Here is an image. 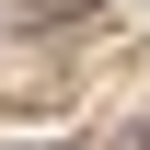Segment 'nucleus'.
<instances>
[{"label": "nucleus", "instance_id": "1", "mask_svg": "<svg viewBox=\"0 0 150 150\" xmlns=\"http://www.w3.org/2000/svg\"><path fill=\"white\" fill-rule=\"evenodd\" d=\"M139 150H150V139H139Z\"/></svg>", "mask_w": 150, "mask_h": 150}]
</instances>
